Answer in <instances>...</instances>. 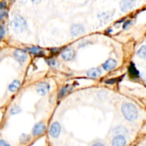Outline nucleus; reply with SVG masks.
<instances>
[{"mask_svg": "<svg viewBox=\"0 0 146 146\" xmlns=\"http://www.w3.org/2000/svg\"><path fill=\"white\" fill-rule=\"evenodd\" d=\"M123 116L128 121H134L137 119L138 111L137 107L131 103H124L121 107Z\"/></svg>", "mask_w": 146, "mask_h": 146, "instance_id": "obj_1", "label": "nucleus"}, {"mask_svg": "<svg viewBox=\"0 0 146 146\" xmlns=\"http://www.w3.org/2000/svg\"><path fill=\"white\" fill-rule=\"evenodd\" d=\"M10 25L16 34H21L27 29V21L20 15H15Z\"/></svg>", "mask_w": 146, "mask_h": 146, "instance_id": "obj_2", "label": "nucleus"}, {"mask_svg": "<svg viewBox=\"0 0 146 146\" xmlns=\"http://www.w3.org/2000/svg\"><path fill=\"white\" fill-rule=\"evenodd\" d=\"M61 133V125L58 122L56 121L51 124L49 129V134L52 138H56L59 136Z\"/></svg>", "mask_w": 146, "mask_h": 146, "instance_id": "obj_3", "label": "nucleus"}, {"mask_svg": "<svg viewBox=\"0 0 146 146\" xmlns=\"http://www.w3.org/2000/svg\"><path fill=\"white\" fill-rule=\"evenodd\" d=\"M46 127L44 122H39L36 124L32 129V134L34 136H38L44 133L46 131Z\"/></svg>", "mask_w": 146, "mask_h": 146, "instance_id": "obj_4", "label": "nucleus"}, {"mask_svg": "<svg viewBox=\"0 0 146 146\" xmlns=\"http://www.w3.org/2000/svg\"><path fill=\"white\" fill-rule=\"evenodd\" d=\"M50 89V86L46 82H41L38 84L36 87L37 93L41 96H45L48 93Z\"/></svg>", "mask_w": 146, "mask_h": 146, "instance_id": "obj_5", "label": "nucleus"}, {"mask_svg": "<svg viewBox=\"0 0 146 146\" xmlns=\"http://www.w3.org/2000/svg\"><path fill=\"white\" fill-rule=\"evenodd\" d=\"M85 32V28L82 24H73L71 28V34L73 36H78Z\"/></svg>", "mask_w": 146, "mask_h": 146, "instance_id": "obj_6", "label": "nucleus"}, {"mask_svg": "<svg viewBox=\"0 0 146 146\" xmlns=\"http://www.w3.org/2000/svg\"><path fill=\"white\" fill-rule=\"evenodd\" d=\"M15 59L19 63H24L27 59V54L25 51L21 49L15 50L14 53Z\"/></svg>", "mask_w": 146, "mask_h": 146, "instance_id": "obj_7", "label": "nucleus"}, {"mask_svg": "<svg viewBox=\"0 0 146 146\" xmlns=\"http://www.w3.org/2000/svg\"><path fill=\"white\" fill-rule=\"evenodd\" d=\"M61 56L65 61H71L75 56V51L72 48H66L61 53Z\"/></svg>", "mask_w": 146, "mask_h": 146, "instance_id": "obj_8", "label": "nucleus"}, {"mask_svg": "<svg viewBox=\"0 0 146 146\" xmlns=\"http://www.w3.org/2000/svg\"><path fill=\"white\" fill-rule=\"evenodd\" d=\"M112 146H125L126 140L122 135H118L114 137L112 140Z\"/></svg>", "mask_w": 146, "mask_h": 146, "instance_id": "obj_9", "label": "nucleus"}, {"mask_svg": "<svg viewBox=\"0 0 146 146\" xmlns=\"http://www.w3.org/2000/svg\"><path fill=\"white\" fill-rule=\"evenodd\" d=\"M117 62L115 60L113 59V58H109V59L107 60L105 63L102 65L103 68H104L105 71H111V70L114 69V68L116 67Z\"/></svg>", "mask_w": 146, "mask_h": 146, "instance_id": "obj_10", "label": "nucleus"}, {"mask_svg": "<svg viewBox=\"0 0 146 146\" xmlns=\"http://www.w3.org/2000/svg\"><path fill=\"white\" fill-rule=\"evenodd\" d=\"M134 3H135V1H128V0L121 1L120 2V7H121V11L123 12L127 11L128 9L132 8Z\"/></svg>", "mask_w": 146, "mask_h": 146, "instance_id": "obj_11", "label": "nucleus"}, {"mask_svg": "<svg viewBox=\"0 0 146 146\" xmlns=\"http://www.w3.org/2000/svg\"><path fill=\"white\" fill-rule=\"evenodd\" d=\"M128 71H129V74L133 78H139L140 76V73L139 71L137 70V68H135V64H133V62L131 63L130 64V66L128 68Z\"/></svg>", "mask_w": 146, "mask_h": 146, "instance_id": "obj_12", "label": "nucleus"}, {"mask_svg": "<svg viewBox=\"0 0 146 146\" xmlns=\"http://www.w3.org/2000/svg\"><path fill=\"white\" fill-rule=\"evenodd\" d=\"M87 75L91 78H98L101 75V71L98 68H91L87 71Z\"/></svg>", "mask_w": 146, "mask_h": 146, "instance_id": "obj_13", "label": "nucleus"}, {"mask_svg": "<svg viewBox=\"0 0 146 146\" xmlns=\"http://www.w3.org/2000/svg\"><path fill=\"white\" fill-rule=\"evenodd\" d=\"M20 86H21L20 81L18 80H14L9 86V90L11 92H16L20 88Z\"/></svg>", "mask_w": 146, "mask_h": 146, "instance_id": "obj_14", "label": "nucleus"}, {"mask_svg": "<svg viewBox=\"0 0 146 146\" xmlns=\"http://www.w3.org/2000/svg\"><path fill=\"white\" fill-rule=\"evenodd\" d=\"M72 89V88L71 87V85H66V86H64L61 90H60L59 93H58V98H61L62 97H64L67 93L69 92Z\"/></svg>", "mask_w": 146, "mask_h": 146, "instance_id": "obj_15", "label": "nucleus"}, {"mask_svg": "<svg viewBox=\"0 0 146 146\" xmlns=\"http://www.w3.org/2000/svg\"><path fill=\"white\" fill-rule=\"evenodd\" d=\"M137 55L141 58H146V46H143L141 47L139 50H138Z\"/></svg>", "mask_w": 146, "mask_h": 146, "instance_id": "obj_16", "label": "nucleus"}, {"mask_svg": "<svg viewBox=\"0 0 146 146\" xmlns=\"http://www.w3.org/2000/svg\"><path fill=\"white\" fill-rule=\"evenodd\" d=\"M28 51H29L30 53H31V54H34V55H38V54H40L42 52V51H41V48L38 46H33L31 47V48H28Z\"/></svg>", "mask_w": 146, "mask_h": 146, "instance_id": "obj_17", "label": "nucleus"}, {"mask_svg": "<svg viewBox=\"0 0 146 146\" xmlns=\"http://www.w3.org/2000/svg\"><path fill=\"white\" fill-rule=\"evenodd\" d=\"M30 139H31V138H30L29 135H27V134H22V135L20 136L19 141L21 144H26L27 143L29 142Z\"/></svg>", "mask_w": 146, "mask_h": 146, "instance_id": "obj_18", "label": "nucleus"}, {"mask_svg": "<svg viewBox=\"0 0 146 146\" xmlns=\"http://www.w3.org/2000/svg\"><path fill=\"white\" fill-rule=\"evenodd\" d=\"M113 14V13H112L111 14H110V12H105V13H103L101 14L102 17H99L100 19L102 18L103 20H109L112 18V16Z\"/></svg>", "mask_w": 146, "mask_h": 146, "instance_id": "obj_19", "label": "nucleus"}, {"mask_svg": "<svg viewBox=\"0 0 146 146\" xmlns=\"http://www.w3.org/2000/svg\"><path fill=\"white\" fill-rule=\"evenodd\" d=\"M46 61L47 64L51 67L57 66V65H58V62H56V61L54 59H53V58H48V59L46 60Z\"/></svg>", "mask_w": 146, "mask_h": 146, "instance_id": "obj_20", "label": "nucleus"}, {"mask_svg": "<svg viewBox=\"0 0 146 146\" xmlns=\"http://www.w3.org/2000/svg\"><path fill=\"white\" fill-rule=\"evenodd\" d=\"M21 112V108L17 106H15L11 109V115H15V114H18Z\"/></svg>", "mask_w": 146, "mask_h": 146, "instance_id": "obj_21", "label": "nucleus"}, {"mask_svg": "<svg viewBox=\"0 0 146 146\" xmlns=\"http://www.w3.org/2000/svg\"><path fill=\"white\" fill-rule=\"evenodd\" d=\"M131 24H132V21H125V22H124L123 26V28L124 29H127V27H128L129 25H131Z\"/></svg>", "mask_w": 146, "mask_h": 146, "instance_id": "obj_22", "label": "nucleus"}, {"mask_svg": "<svg viewBox=\"0 0 146 146\" xmlns=\"http://www.w3.org/2000/svg\"><path fill=\"white\" fill-rule=\"evenodd\" d=\"M0 146H10V145L4 140H1L0 141Z\"/></svg>", "mask_w": 146, "mask_h": 146, "instance_id": "obj_23", "label": "nucleus"}, {"mask_svg": "<svg viewBox=\"0 0 146 146\" xmlns=\"http://www.w3.org/2000/svg\"><path fill=\"white\" fill-rule=\"evenodd\" d=\"M117 80H118V78H112V79H109L108 81H106V84H114V83L116 82Z\"/></svg>", "mask_w": 146, "mask_h": 146, "instance_id": "obj_24", "label": "nucleus"}, {"mask_svg": "<svg viewBox=\"0 0 146 146\" xmlns=\"http://www.w3.org/2000/svg\"><path fill=\"white\" fill-rule=\"evenodd\" d=\"M4 34H5V30H4V26L1 25V39L3 38V36H4Z\"/></svg>", "mask_w": 146, "mask_h": 146, "instance_id": "obj_25", "label": "nucleus"}, {"mask_svg": "<svg viewBox=\"0 0 146 146\" xmlns=\"http://www.w3.org/2000/svg\"><path fill=\"white\" fill-rule=\"evenodd\" d=\"M7 7V2L6 1H1V6H0V8H1V10H3L4 8H6Z\"/></svg>", "mask_w": 146, "mask_h": 146, "instance_id": "obj_26", "label": "nucleus"}, {"mask_svg": "<svg viewBox=\"0 0 146 146\" xmlns=\"http://www.w3.org/2000/svg\"><path fill=\"white\" fill-rule=\"evenodd\" d=\"M6 14H7V11H4V9L1 10V15H0V17H1V20L3 19V18H4V16L6 15Z\"/></svg>", "mask_w": 146, "mask_h": 146, "instance_id": "obj_27", "label": "nucleus"}, {"mask_svg": "<svg viewBox=\"0 0 146 146\" xmlns=\"http://www.w3.org/2000/svg\"><path fill=\"white\" fill-rule=\"evenodd\" d=\"M92 146H105V145L101 143H94V145H92Z\"/></svg>", "mask_w": 146, "mask_h": 146, "instance_id": "obj_28", "label": "nucleus"}]
</instances>
